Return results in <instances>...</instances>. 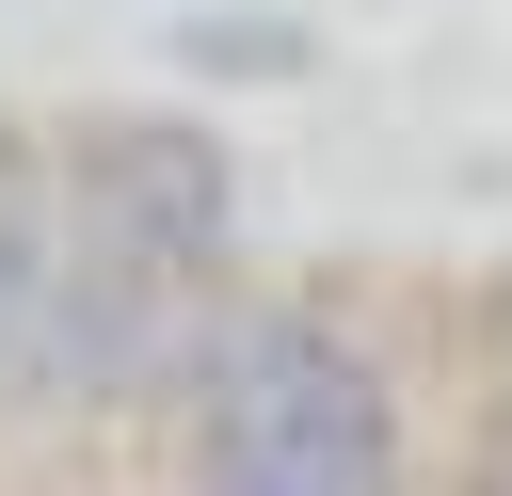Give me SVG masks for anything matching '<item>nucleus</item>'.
<instances>
[{
    "label": "nucleus",
    "instance_id": "1",
    "mask_svg": "<svg viewBox=\"0 0 512 496\" xmlns=\"http://www.w3.org/2000/svg\"><path fill=\"white\" fill-rule=\"evenodd\" d=\"M160 416L192 496H400V384L304 288H224Z\"/></svg>",
    "mask_w": 512,
    "mask_h": 496
},
{
    "label": "nucleus",
    "instance_id": "2",
    "mask_svg": "<svg viewBox=\"0 0 512 496\" xmlns=\"http://www.w3.org/2000/svg\"><path fill=\"white\" fill-rule=\"evenodd\" d=\"M208 304H224V288H176L160 256H128V240H96V224L64 208V288H48V320H32V352H16L0 400L48 416V432H96V416H128V400H176Z\"/></svg>",
    "mask_w": 512,
    "mask_h": 496
},
{
    "label": "nucleus",
    "instance_id": "3",
    "mask_svg": "<svg viewBox=\"0 0 512 496\" xmlns=\"http://www.w3.org/2000/svg\"><path fill=\"white\" fill-rule=\"evenodd\" d=\"M48 160H64V208L96 240L160 256L176 288H224V256H240V160L192 112H80V128H48Z\"/></svg>",
    "mask_w": 512,
    "mask_h": 496
},
{
    "label": "nucleus",
    "instance_id": "4",
    "mask_svg": "<svg viewBox=\"0 0 512 496\" xmlns=\"http://www.w3.org/2000/svg\"><path fill=\"white\" fill-rule=\"evenodd\" d=\"M48 288H64V160H48V128H0V384L48 320Z\"/></svg>",
    "mask_w": 512,
    "mask_h": 496
},
{
    "label": "nucleus",
    "instance_id": "5",
    "mask_svg": "<svg viewBox=\"0 0 512 496\" xmlns=\"http://www.w3.org/2000/svg\"><path fill=\"white\" fill-rule=\"evenodd\" d=\"M176 64H208V80H288V64H304V32H288V16H192V32H176Z\"/></svg>",
    "mask_w": 512,
    "mask_h": 496
},
{
    "label": "nucleus",
    "instance_id": "6",
    "mask_svg": "<svg viewBox=\"0 0 512 496\" xmlns=\"http://www.w3.org/2000/svg\"><path fill=\"white\" fill-rule=\"evenodd\" d=\"M496 496H512V480H496Z\"/></svg>",
    "mask_w": 512,
    "mask_h": 496
}]
</instances>
